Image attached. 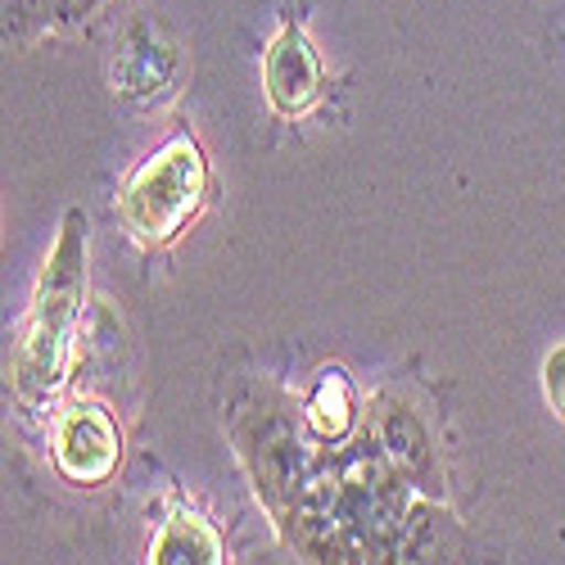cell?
Wrapping results in <instances>:
<instances>
[{"label": "cell", "instance_id": "obj_4", "mask_svg": "<svg viewBox=\"0 0 565 565\" xmlns=\"http://www.w3.org/2000/svg\"><path fill=\"white\" fill-rule=\"evenodd\" d=\"M263 86H267V100L280 118H299L321 100V60L312 51L308 32L295 19L280 23V32L267 45Z\"/></svg>", "mask_w": 565, "mask_h": 565}, {"label": "cell", "instance_id": "obj_2", "mask_svg": "<svg viewBox=\"0 0 565 565\" xmlns=\"http://www.w3.org/2000/svg\"><path fill=\"white\" fill-rule=\"evenodd\" d=\"M204 195H209L204 150L191 131H177L127 177L118 195V217L146 249H163L200 217Z\"/></svg>", "mask_w": 565, "mask_h": 565}, {"label": "cell", "instance_id": "obj_8", "mask_svg": "<svg viewBox=\"0 0 565 565\" xmlns=\"http://www.w3.org/2000/svg\"><path fill=\"white\" fill-rule=\"evenodd\" d=\"M381 448L407 470V476H426V466H430V439L426 430H420V420L403 407L385 412L381 416Z\"/></svg>", "mask_w": 565, "mask_h": 565}, {"label": "cell", "instance_id": "obj_10", "mask_svg": "<svg viewBox=\"0 0 565 565\" xmlns=\"http://www.w3.org/2000/svg\"><path fill=\"white\" fill-rule=\"evenodd\" d=\"M543 390H547V403L556 407V416L565 420V344L552 349L543 362Z\"/></svg>", "mask_w": 565, "mask_h": 565}, {"label": "cell", "instance_id": "obj_7", "mask_svg": "<svg viewBox=\"0 0 565 565\" xmlns=\"http://www.w3.org/2000/svg\"><path fill=\"white\" fill-rule=\"evenodd\" d=\"M150 561H159V565H172V561L217 565V561H226V543H222V534L204 521L200 511H191V507L177 502V511L163 521L159 539L150 543Z\"/></svg>", "mask_w": 565, "mask_h": 565}, {"label": "cell", "instance_id": "obj_6", "mask_svg": "<svg viewBox=\"0 0 565 565\" xmlns=\"http://www.w3.org/2000/svg\"><path fill=\"white\" fill-rule=\"evenodd\" d=\"M303 426L312 439L321 444H344L358 426V398H353V385L344 366H321L317 385L308 394V407H303Z\"/></svg>", "mask_w": 565, "mask_h": 565}, {"label": "cell", "instance_id": "obj_9", "mask_svg": "<svg viewBox=\"0 0 565 565\" xmlns=\"http://www.w3.org/2000/svg\"><path fill=\"white\" fill-rule=\"evenodd\" d=\"M55 6H60V0H6V14H10V28L14 32H28V28L51 19Z\"/></svg>", "mask_w": 565, "mask_h": 565}, {"label": "cell", "instance_id": "obj_5", "mask_svg": "<svg viewBox=\"0 0 565 565\" xmlns=\"http://www.w3.org/2000/svg\"><path fill=\"white\" fill-rule=\"evenodd\" d=\"M177 77V45L159 23H131L114 55V90L127 100H159Z\"/></svg>", "mask_w": 565, "mask_h": 565}, {"label": "cell", "instance_id": "obj_3", "mask_svg": "<svg viewBox=\"0 0 565 565\" xmlns=\"http://www.w3.org/2000/svg\"><path fill=\"white\" fill-rule=\"evenodd\" d=\"M51 457H55V470L68 484L100 489L118 470V461H122V435H118V420L109 416V407H100V403H73L55 420Z\"/></svg>", "mask_w": 565, "mask_h": 565}, {"label": "cell", "instance_id": "obj_1", "mask_svg": "<svg viewBox=\"0 0 565 565\" xmlns=\"http://www.w3.org/2000/svg\"><path fill=\"white\" fill-rule=\"evenodd\" d=\"M82 303H86V217L73 209L60 226L51 263L36 276L32 308L14 349V390L23 403H45L64 390Z\"/></svg>", "mask_w": 565, "mask_h": 565}]
</instances>
